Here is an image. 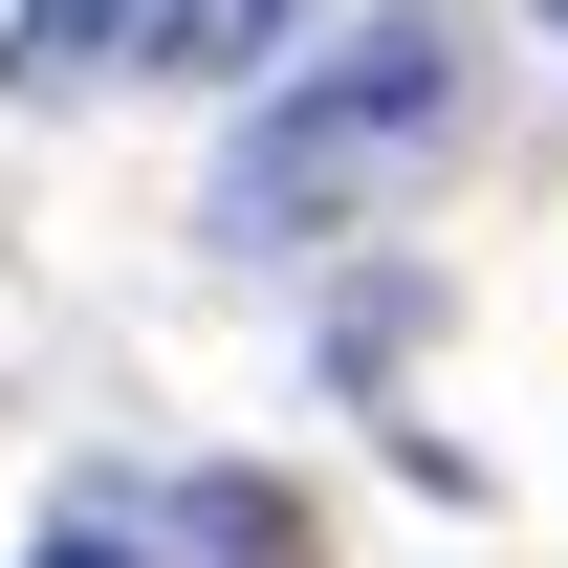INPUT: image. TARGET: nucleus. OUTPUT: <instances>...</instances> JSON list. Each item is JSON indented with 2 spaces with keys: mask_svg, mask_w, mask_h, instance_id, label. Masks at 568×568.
<instances>
[{
  "mask_svg": "<svg viewBox=\"0 0 568 568\" xmlns=\"http://www.w3.org/2000/svg\"><path fill=\"white\" fill-rule=\"evenodd\" d=\"M481 132V44L459 22H351V44H284L241 153H219V241L241 263H306V241H351V219L437 197Z\"/></svg>",
  "mask_w": 568,
  "mask_h": 568,
  "instance_id": "nucleus-1",
  "label": "nucleus"
},
{
  "mask_svg": "<svg viewBox=\"0 0 568 568\" xmlns=\"http://www.w3.org/2000/svg\"><path fill=\"white\" fill-rule=\"evenodd\" d=\"M175 22L197 0H0V110H67L110 67H175Z\"/></svg>",
  "mask_w": 568,
  "mask_h": 568,
  "instance_id": "nucleus-2",
  "label": "nucleus"
},
{
  "mask_svg": "<svg viewBox=\"0 0 568 568\" xmlns=\"http://www.w3.org/2000/svg\"><path fill=\"white\" fill-rule=\"evenodd\" d=\"M175 547H197V568H328V547H306V503L241 481V459H219V481H175Z\"/></svg>",
  "mask_w": 568,
  "mask_h": 568,
  "instance_id": "nucleus-3",
  "label": "nucleus"
},
{
  "mask_svg": "<svg viewBox=\"0 0 568 568\" xmlns=\"http://www.w3.org/2000/svg\"><path fill=\"white\" fill-rule=\"evenodd\" d=\"M306 22H328V0H219V22H175V67H219V88H263L284 44H306Z\"/></svg>",
  "mask_w": 568,
  "mask_h": 568,
  "instance_id": "nucleus-4",
  "label": "nucleus"
},
{
  "mask_svg": "<svg viewBox=\"0 0 568 568\" xmlns=\"http://www.w3.org/2000/svg\"><path fill=\"white\" fill-rule=\"evenodd\" d=\"M22 568H153V525H67V547H22Z\"/></svg>",
  "mask_w": 568,
  "mask_h": 568,
  "instance_id": "nucleus-5",
  "label": "nucleus"
},
{
  "mask_svg": "<svg viewBox=\"0 0 568 568\" xmlns=\"http://www.w3.org/2000/svg\"><path fill=\"white\" fill-rule=\"evenodd\" d=\"M547 22H568V0H547Z\"/></svg>",
  "mask_w": 568,
  "mask_h": 568,
  "instance_id": "nucleus-6",
  "label": "nucleus"
}]
</instances>
